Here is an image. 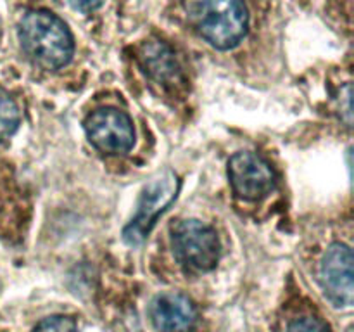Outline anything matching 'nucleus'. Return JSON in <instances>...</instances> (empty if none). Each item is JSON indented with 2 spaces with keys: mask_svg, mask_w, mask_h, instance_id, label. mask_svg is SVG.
Here are the masks:
<instances>
[{
  "mask_svg": "<svg viewBox=\"0 0 354 332\" xmlns=\"http://www.w3.org/2000/svg\"><path fill=\"white\" fill-rule=\"evenodd\" d=\"M322 289L335 306H351L354 297L353 251L349 246L335 242L324 255L320 263Z\"/></svg>",
  "mask_w": 354,
  "mask_h": 332,
  "instance_id": "7",
  "label": "nucleus"
},
{
  "mask_svg": "<svg viewBox=\"0 0 354 332\" xmlns=\"http://www.w3.org/2000/svg\"><path fill=\"white\" fill-rule=\"evenodd\" d=\"M33 332H76V324L73 318L64 315H52L38 322Z\"/></svg>",
  "mask_w": 354,
  "mask_h": 332,
  "instance_id": "11",
  "label": "nucleus"
},
{
  "mask_svg": "<svg viewBox=\"0 0 354 332\" xmlns=\"http://www.w3.org/2000/svg\"><path fill=\"white\" fill-rule=\"evenodd\" d=\"M0 26H2V24H0Z\"/></svg>",
  "mask_w": 354,
  "mask_h": 332,
  "instance_id": "14",
  "label": "nucleus"
},
{
  "mask_svg": "<svg viewBox=\"0 0 354 332\" xmlns=\"http://www.w3.org/2000/svg\"><path fill=\"white\" fill-rule=\"evenodd\" d=\"M171 244L178 261L196 272H209L220 259L216 232L199 220H182L173 225Z\"/></svg>",
  "mask_w": 354,
  "mask_h": 332,
  "instance_id": "3",
  "label": "nucleus"
},
{
  "mask_svg": "<svg viewBox=\"0 0 354 332\" xmlns=\"http://www.w3.org/2000/svg\"><path fill=\"white\" fill-rule=\"evenodd\" d=\"M289 332H328V329L318 318L301 317L289 325Z\"/></svg>",
  "mask_w": 354,
  "mask_h": 332,
  "instance_id": "12",
  "label": "nucleus"
},
{
  "mask_svg": "<svg viewBox=\"0 0 354 332\" xmlns=\"http://www.w3.org/2000/svg\"><path fill=\"white\" fill-rule=\"evenodd\" d=\"M228 176L235 194L242 199L256 201L265 197L275 187L272 166L256 152H237L228 161Z\"/></svg>",
  "mask_w": 354,
  "mask_h": 332,
  "instance_id": "6",
  "label": "nucleus"
},
{
  "mask_svg": "<svg viewBox=\"0 0 354 332\" xmlns=\"http://www.w3.org/2000/svg\"><path fill=\"white\" fill-rule=\"evenodd\" d=\"M180 189L178 176L173 172H165L152 178L142 190L137 213L124 227L123 239L130 246H138L147 239L159 214L175 201Z\"/></svg>",
  "mask_w": 354,
  "mask_h": 332,
  "instance_id": "4",
  "label": "nucleus"
},
{
  "mask_svg": "<svg viewBox=\"0 0 354 332\" xmlns=\"http://www.w3.org/2000/svg\"><path fill=\"white\" fill-rule=\"evenodd\" d=\"M138 61L149 76L161 83L175 80L178 73L175 54L165 42H145L138 50Z\"/></svg>",
  "mask_w": 354,
  "mask_h": 332,
  "instance_id": "9",
  "label": "nucleus"
},
{
  "mask_svg": "<svg viewBox=\"0 0 354 332\" xmlns=\"http://www.w3.org/2000/svg\"><path fill=\"white\" fill-rule=\"evenodd\" d=\"M90 144L106 154H124L133 147L135 130L130 116L116 107H102L85 120Z\"/></svg>",
  "mask_w": 354,
  "mask_h": 332,
  "instance_id": "5",
  "label": "nucleus"
},
{
  "mask_svg": "<svg viewBox=\"0 0 354 332\" xmlns=\"http://www.w3.org/2000/svg\"><path fill=\"white\" fill-rule=\"evenodd\" d=\"M21 114L16 100L3 89H0V142L7 140L16 133Z\"/></svg>",
  "mask_w": 354,
  "mask_h": 332,
  "instance_id": "10",
  "label": "nucleus"
},
{
  "mask_svg": "<svg viewBox=\"0 0 354 332\" xmlns=\"http://www.w3.org/2000/svg\"><path fill=\"white\" fill-rule=\"evenodd\" d=\"M183 10L190 26L220 50L234 48L248 33L244 0H183Z\"/></svg>",
  "mask_w": 354,
  "mask_h": 332,
  "instance_id": "2",
  "label": "nucleus"
},
{
  "mask_svg": "<svg viewBox=\"0 0 354 332\" xmlns=\"http://www.w3.org/2000/svg\"><path fill=\"white\" fill-rule=\"evenodd\" d=\"M19 40L28 57L44 69L62 68L75 52L71 31L50 10L37 9L24 14L19 23Z\"/></svg>",
  "mask_w": 354,
  "mask_h": 332,
  "instance_id": "1",
  "label": "nucleus"
},
{
  "mask_svg": "<svg viewBox=\"0 0 354 332\" xmlns=\"http://www.w3.org/2000/svg\"><path fill=\"white\" fill-rule=\"evenodd\" d=\"M149 315L159 332H190L197 320L192 301L178 293L158 294L152 299Z\"/></svg>",
  "mask_w": 354,
  "mask_h": 332,
  "instance_id": "8",
  "label": "nucleus"
},
{
  "mask_svg": "<svg viewBox=\"0 0 354 332\" xmlns=\"http://www.w3.org/2000/svg\"><path fill=\"white\" fill-rule=\"evenodd\" d=\"M68 2L71 3L75 9L88 12V10H93V9H97V7L102 6L104 0H68Z\"/></svg>",
  "mask_w": 354,
  "mask_h": 332,
  "instance_id": "13",
  "label": "nucleus"
}]
</instances>
